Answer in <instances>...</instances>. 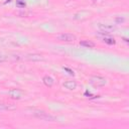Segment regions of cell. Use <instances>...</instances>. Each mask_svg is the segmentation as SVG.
<instances>
[{"mask_svg": "<svg viewBox=\"0 0 129 129\" xmlns=\"http://www.w3.org/2000/svg\"><path fill=\"white\" fill-rule=\"evenodd\" d=\"M90 84L94 88H100L106 84V79L100 76H93L90 78Z\"/></svg>", "mask_w": 129, "mask_h": 129, "instance_id": "obj_1", "label": "cell"}, {"mask_svg": "<svg viewBox=\"0 0 129 129\" xmlns=\"http://www.w3.org/2000/svg\"><path fill=\"white\" fill-rule=\"evenodd\" d=\"M56 38L58 40H61V41L72 42V41H75L76 40V35H74L72 33H61V34L56 35Z\"/></svg>", "mask_w": 129, "mask_h": 129, "instance_id": "obj_2", "label": "cell"}, {"mask_svg": "<svg viewBox=\"0 0 129 129\" xmlns=\"http://www.w3.org/2000/svg\"><path fill=\"white\" fill-rule=\"evenodd\" d=\"M8 94H9V96H10L11 98H13V99H17V100L21 99V97H22V92H21L20 90H18V89L10 90Z\"/></svg>", "mask_w": 129, "mask_h": 129, "instance_id": "obj_3", "label": "cell"}, {"mask_svg": "<svg viewBox=\"0 0 129 129\" xmlns=\"http://www.w3.org/2000/svg\"><path fill=\"white\" fill-rule=\"evenodd\" d=\"M99 28H100V30H102L103 32H105V33H110V32H112V31H114L115 30V27L114 26H112V25H104V24H99Z\"/></svg>", "mask_w": 129, "mask_h": 129, "instance_id": "obj_4", "label": "cell"}, {"mask_svg": "<svg viewBox=\"0 0 129 129\" xmlns=\"http://www.w3.org/2000/svg\"><path fill=\"white\" fill-rule=\"evenodd\" d=\"M16 106L13 104H0V111H14Z\"/></svg>", "mask_w": 129, "mask_h": 129, "instance_id": "obj_5", "label": "cell"}, {"mask_svg": "<svg viewBox=\"0 0 129 129\" xmlns=\"http://www.w3.org/2000/svg\"><path fill=\"white\" fill-rule=\"evenodd\" d=\"M42 82H43V84H44L46 87H48V88L52 87V86H53V84H54L53 79H52L51 77H49V76H45V77H43Z\"/></svg>", "mask_w": 129, "mask_h": 129, "instance_id": "obj_6", "label": "cell"}, {"mask_svg": "<svg viewBox=\"0 0 129 129\" xmlns=\"http://www.w3.org/2000/svg\"><path fill=\"white\" fill-rule=\"evenodd\" d=\"M62 86L68 90H75L77 87V83L75 81H67L62 84Z\"/></svg>", "mask_w": 129, "mask_h": 129, "instance_id": "obj_7", "label": "cell"}, {"mask_svg": "<svg viewBox=\"0 0 129 129\" xmlns=\"http://www.w3.org/2000/svg\"><path fill=\"white\" fill-rule=\"evenodd\" d=\"M80 44L83 45V46L89 47V48H93L95 46V43L91 40H82V41H80Z\"/></svg>", "mask_w": 129, "mask_h": 129, "instance_id": "obj_8", "label": "cell"}, {"mask_svg": "<svg viewBox=\"0 0 129 129\" xmlns=\"http://www.w3.org/2000/svg\"><path fill=\"white\" fill-rule=\"evenodd\" d=\"M25 58L29 59V60H43V57L41 55H38V54H29Z\"/></svg>", "mask_w": 129, "mask_h": 129, "instance_id": "obj_9", "label": "cell"}, {"mask_svg": "<svg viewBox=\"0 0 129 129\" xmlns=\"http://www.w3.org/2000/svg\"><path fill=\"white\" fill-rule=\"evenodd\" d=\"M103 40H104L107 44H110V45H113V44H115V43H116L115 39H114V38H112V37H105Z\"/></svg>", "mask_w": 129, "mask_h": 129, "instance_id": "obj_10", "label": "cell"}, {"mask_svg": "<svg viewBox=\"0 0 129 129\" xmlns=\"http://www.w3.org/2000/svg\"><path fill=\"white\" fill-rule=\"evenodd\" d=\"M16 5L18 7H24L25 6V2L22 0H16Z\"/></svg>", "mask_w": 129, "mask_h": 129, "instance_id": "obj_11", "label": "cell"}, {"mask_svg": "<svg viewBox=\"0 0 129 129\" xmlns=\"http://www.w3.org/2000/svg\"><path fill=\"white\" fill-rule=\"evenodd\" d=\"M62 69H63V70H64V71H67V72H68V73H69V74H70V75H72V76H74V72H73V71H72V70H70V69H69V68H64V67H63V68H62Z\"/></svg>", "mask_w": 129, "mask_h": 129, "instance_id": "obj_12", "label": "cell"}, {"mask_svg": "<svg viewBox=\"0 0 129 129\" xmlns=\"http://www.w3.org/2000/svg\"><path fill=\"white\" fill-rule=\"evenodd\" d=\"M124 19L123 18H117V21H123Z\"/></svg>", "mask_w": 129, "mask_h": 129, "instance_id": "obj_13", "label": "cell"}]
</instances>
